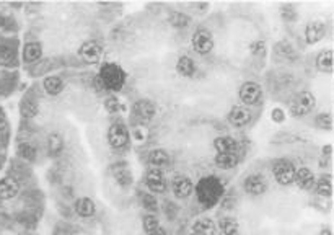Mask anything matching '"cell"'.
<instances>
[{
    "label": "cell",
    "instance_id": "cell-1",
    "mask_svg": "<svg viewBox=\"0 0 334 235\" xmlns=\"http://www.w3.org/2000/svg\"><path fill=\"white\" fill-rule=\"evenodd\" d=\"M196 191V198H197L199 204L204 207V209H212L213 206H217L219 203L224 199L225 194V186L222 183L220 178L213 175L209 176H202L197 185L194 186Z\"/></svg>",
    "mask_w": 334,
    "mask_h": 235
},
{
    "label": "cell",
    "instance_id": "cell-2",
    "mask_svg": "<svg viewBox=\"0 0 334 235\" xmlns=\"http://www.w3.org/2000/svg\"><path fill=\"white\" fill-rule=\"evenodd\" d=\"M127 75L124 72V69L116 62H106L101 65L100 74H98L96 80L100 82V85L108 92H119L126 83Z\"/></svg>",
    "mask_w": 334,
    "mask_h": 235
},
{
    "label": "cell",
    "instance_id": "cell-3",
    "mask_svg": "<svg viewBox=\"0 0 334 235\" xmlns=\"http://www.w3.org/2000/svg\"><path fill=\"white\" fill-rule=\"evenodd\" d=\"M316 106V98L311 92H300L288 103V111L293 118H304L310 114Z\"/></svg>",
    "mask_w": 334,
    "mask_h": 235
},
{
    "label": "cell",
    "instance_id": "cell-4",
    "mask_svg": "<svg viewBox=\"0 0 334 235\" xmlns=\"http://www.w3.org/2000/svg\"><path fill=\"white\" fill-rule=\"evenodd\" d=\"M191 46L199 56H209L215 47V39H213V34L209 30L199 28L196 30V33L191 38Z\"/></svg>",
    "mask_w": 334,
    "mask_h": 235
},
{
    "label": "cell",
    "instance_id": "cell-5",
    "mask_svg": "<svg viewBox=\"0 0 334 235\" xmlns=\"http://www.w3.org/2000/svg\"><path fill=\"white\" fill-rule=\"evenodd\" d=\"M129 129L126 124L122 123H114L109 126L108 129V142L111 145V149L114 150H122L129 145Z\"/></svg>",
    "mask_w": 334,
    "mask_h": 235
},
{
    "label": "cell",
    "instance_id": "cell-6",
    "mask_svg": "<svg viewBox=\"0 0 334 235\" xmlns=\"http://www.w3.org/2000/svg\"><path fill=\"white\" fill-rule=\"evenodd\" d=\"M295 165L287 160V158H280L273 165V175L275 181L280 186H288L293 183V176H295Z\"/></svg>",
    "mask_w": 334,
    "mask_h": 235
},
{
    "label": "cell",
    "instance_id": "cell-7",
    "mask_svg": "<svg viewBox=\"0 0 334 235\" xmlns=\"http://www.w3.org/2000/svg\"><path fill=\"white\" fill-rule=\"evenodd\" d=\"M238 98L246 108L248 106H255L262 98V88L256 82H244L238 90Z\"/></svg>",
    "mask_w": 334,
    "mask_h": 235
},
{
    "label": "cell",
    "instance_id": "cell-8",
    "mask_svg": "<svg viewBox=\"0 0 334 235\" xmlns=\"http://www.w3.org/2000/svg\"><path fill=\"white\" fill-rule=\"evenodd\" d=\"M145 185L149 188V191L152 194H162L167 191V180H165V175L162 172V168H149L145 175Z\"/></svg>",
    "mask_w": 334,
    "mask_h": 235
},
{
    "label": "cell",
    "instance_id": "cell-9",
    "mask_svg": "<svg viewBox=\"0 0 334 235\" xmlns=\"http://www.w3.org/2000/svg\"><path fill=\"white\" fill-rule=\"evenodd\" d=\"M253 119V114L249 111V108L246 106H233L230 110L228 114H227V121L231 127H237V129H242V127H246Z\"/></svg>",
    "mask_w": 334,
    "mask_h": 235
},
{
    "label": "cell",
    "instance_id": "cell-10",
    "mask_svg": "<svg viewBox=\"0 0 334 235\" xmlns=\"http://www.w3.org/2000/svg\"><path fill=\"white\" fill-rule=\"evenodd\" d=\"M243 188L249 196H261L267 191V180L261 173H251L243 180Z\"/></svg>",
    "mask_w": 334,
    "mask_h": 235
},
{
    "label": "cell",
    "instance_id": "cell-11",
    "mask_svg": "<svg viewBox=\"0 0 334 235\" xmlns=\"http://www.w3.org/2000/svg\"><path fill=\"white\" fill-rule=\"evenodd\" d=\"M171 189L178 199H188L194 193V183L189 176L178 175L171 181Z\"/></svg>",
    "mask_w": 334,
    "mask_h": 235
},
{
    "label": "cell",
    "instance_id": "cell-12",
    "mask_svg": "<svg viewBox=\"0 0 334 235\" xmlns=\"http://www.w3.org/2000/svg\"><path fill=\"white\" fill-rule=\"evenodd\" d=\"M326 31H328L326 23H323V21H319V20L310 21V23L305 26V41L308 44L319 43L324 36H326Z\"/></svg>",
    "mask_w": 334,
    "mask_h": 235
},
{
    "label": "cell",
    "instance_id": "cell-13",
    "mask_svg": "<svg viewBox=\"0 0 334 235\" xmlns=\"http://www.w3.org/2000/svg\"><path fill=\"white\" fill-rule=\"evenodd\" d=\"M78 56L87 64H98L101 61V46L96 41H85L80 46Z\"/></svg>",
    "mask_w": 334,
    "mask_h": 235
},
{
    "label": "cell",
    "instance_id": "cell-14",
    "mask_svg": "<svg viewBox=\"0 0 334 235\" xmlns=\"http://www.w3.org/2000/svg\"><path fill=\"white\" fill-rule=\"evenodd\" d=\"M315 181H316V176H315V173L310 170L308 167L295 168L293 183H295L300 189H304V191H310V189H313Z\"/></svg>",
    "mask_w": 334,
    "mask_h": 235
},
{
    "label": "cell",
    "instance_id": "cell-15",
    "mask_svg": "<svg viewBox=\"0 0 334 235\" xmlns=\"http://www.w3.org/2000/svg\"><path fill=\"white\" fill-rule=\"evenodd\" d=\"M132 113L137 119H140L142 123L150 121L155 116V105L150 100L147 98H140L137 100L132 106Z\"/></svg>",
    "mask_w": 334,
    "mask_h": 235
},
{
    "label": "cell",
    "instance_id": "cell-16",
    "mask_svg": "<svg viewBox=\"0 0 334 235\" xmlns=\"http://www.w3.org/2000/svg\"><path fill=\"white\" fill-rule=\"evenodd\" d=\"M213 149L217 154H238L240 144L231 136H219L213 139Z\"/></svg>",
    "mask_w": 334,
    "mask_h": 235
},
{
    "label": "cell",
    "instance_id": "cell-17",
    "mask_svg": "<svg viewBox=\"0 0 334 235\" xmlns=\"http://www.w3.org/2000/svg\"><path fill=\"white\" fill-rule=\"evenodd\" d=\"M111 173H113L116 183H118L121 188H127V186L132 185V172L126 163H118L111 168Z\"/></svg>",
    "mask_w": 334,
    "mask_h": 235
},
{
    "label": "cell",
    "instance_id": "cell-18",
    "mask_svg": "<svg viewBox=\"0 0 334 235\" xmlns=\"http://www.w3.org/2000/svg\"><path fill=\"white\" fill-rule=\"evenodd\" d=\"M20 193V183L13 176H5L0 180V199H13Z\"/></svg>",
    "mask_w": 334,
    "mask_h": 235
},
{
    "label": "cell",
    "instance_id": "cell-19",
    "mask_svg": "<svg viewBox=\"0 0 334 235\" xmlns=\"http://www.w3.org/2000/svg\"><path fill=\"white\" fill-rule=\"evenodd\" d=\"M74 211H75V214H78L80 217H83V219H88V217H93L96 214V204L93 199L83 196L75 201Z\"/></svg>",
    "mask_w": 334,
    "mask_h": 235
},
{
    "label": "cell",
    "instance_id": "cell-20",
    "mask_svg": "<svg viewBox=\"0 0 334 235\" xmlns=\"http://www.w3.org/2000/svg\"><path fill=\"white\" fill-rule=\"evenodd\" d=\"M316 69L323 74H333L334 72L333 49H323L318 56H316Z\"/></svg>",
    "mask_w": 334,
    "mask_h": 235
},
{
    "label": "cell",
    "instance_id": "cell-21",
    "mask_svg": "<svg viewBox=\"0 0 334 235\" xmlns=\"http://www.w3.org/2000/svg\"><path fill=\"white\" fill-rule=\"evenodd\" d=\"M176 72L181 77H193L197 72V65H196V62L189 56H181L176 61Z\"/></svg>",
    "mask_w": 334,
    "mask_h": 235
},
{
    "label": "cell",
    "instance_id": "cell-22",
    "mask_svg": "<svg viewBox=\"0 0 334 235\" xmlns=\"http://www.w3.org/2000/svg\"><path fill=\"white\" fill-rule=\"evenodd\" d=\"M240 160L242 158L238 154H215V158H213L215 165L222 170H231V168L238 167Z\"/></svg>",
    "mask_w": 334,
    "mask_h": 235
},
{
    "label": "cell",
    "instance_id": "cell-23",
    "mask_svg": "<svg viewBox=\"0 0 334 235\" xmlns=\"http://www.w3.org/2000/svg\"><path fill=\"white\" fill-rule=\"evenodd\" d=\"M43 87L47 95L57 96L59 93H62V90H64V80H62L59 75H47L43 80Z\"/></svg>",
    "mask_w": 334,
    "mask_h": 235
},
{
    "label": "cell",
    "instance_id": "cell-24",
    "mask_svg": "<svg viewBox=\"0 0 334 235\" xmlns=\"http://www.w3.org/2000/svg\"><path fill=\"white\" fill-rule=\"evenodd\" d=\"M315 191L316 194L323 198H331L333 196V176L331 175H321L318 180L315 181Z\"/></svg>",
    "mask_w": 334,
    "mask_h": 235
},
{
    "label": "cell",
    "instance_id": "cell-25",
    "mask_svg": "<svg viewBox=\"0 0 334 235\" xmlns=\"http://www.w3.org/2000/svg\"><path fill=\"white\" fill-rule=\"evenodd\" d=\"M43 56V46L36 41H31V43H26L25 47H23V61L25 62H36L41 59Z\"/></svg>",
    "mask_w": 334,
    "mask_h": 235
},
{
    "label": "cell",
    "instance_id": "cell-26",
    "mask_svg": "<svg viewBox=\"0 0 334 235\" xmlns=\"http://www.w3.org/2000/svg\"><path fill=\"white\" fill-rule=\"evenodd\" d=\"M193 232L200 234V235H215L217 227L215 222L209 217H200L193 224Z\"/></svg>",
    "mask_w": 334,
    "mask_h": 235
},
{
    "label": "cell",
    "instance_id": "cell-27",
    "mask_svg": "<svg viewBox=\"0 0 334 235\" xmlns=\"http://www.w3.org/2000/svg\"><path fill=\"white\" fill-rule=\"evenodd\" d=\"M170 155L162 149H155L149 154V165L152 168H163L170 165Z\"/></svg>",
    "mask_w": 334,
    "mask_h": 235
},
{
    "label": "cell",
    "instance_id": "cell-28",
    "mask_svg": "<svg viewBox=\"0 0 334 235\" xmlns=\"http://www.w3.org/2000/svg\"><path fill=\"white\" fill-rule=\"evenodd\" d=\"M219 229L224 235H243L238 220L233 217H222L219 220Z\"/></svg>",
    "mask_w": 334,
    "mask_h": 235
},
{
    "label": "cell",
    "instance_id": "cell-29",
    "mask_svg": "<svg viewBox=\"0 0 334 235\" xmlns=\"http://www.w3.org/2000/svg\"><path fill=\"white\" fill-rule=\"evenodd\" d=\"M20 111L23 118H34L39 113V105L33 96H25L20 103Z\"/></svg>",
    "mask_w": 334,
    "mask_h": 235
},
{
    "label": "cell",
    "instance_id": "cell-30",
    "mask_svg": "<svg viewBox=\"0 0 334 235\" xmlns=\"http://www.w3.org/2000/svg\"><path fill=\"white\" fill-rule=\"evenodd\" d=\"M64 137L59 132H52L47 136V150L51 155H59L64 150Z\"/></svg>",
    "mask_w": 334,
    "mask_h": 235
},
{
    "label": "cell",
    "instance_id": "cell-31",
    "mask_svg": "<svg viewBox=\"0 0 334 235\" xmlns=\"http://www.w3.org/2000/svg\"><path fill=\"white\" fill-rule=\"evenodd\" d=\"M274 51H275V54H277L279 57H282V59H287V61L297 59V52H295V49H293L290 44L286 43V41H280V43L275 44Z\"/></svg>",
    "mask_w": 334,
    "mask_h": 235
},
{
    "label": "cell",
    "instance_id": "cell-32",
    "mask_svg": "<svg viewBox=\"0 0 334 235\" xmlns=\"http://www.w3.org/2000/svg\"><path fill=\"white\" fill-rule=\"evenodd\" d=\"M15 62V46L12 44H0V64L10 65Z\"/></svg>",
    "mask_w": 334,
    "mask_h": 235
},
{
    "label": "cell",
    "instance_id": "cell-33",
    "mask_svg": "<svg viewBox=\"0 0 334 235\" xmlns=\"http://www.w3.org/2000/svg\"><path fill=\"white\" fill-rule=\"evenodd\" d=\"M315 126L319 127V129H323V131H333V126H334L333 114L331 113H319V114H316Z\"/></svg>",
    "mask_w": 334,
    "mask_h": 235
},
{
    "label": "cell",
    "instance_id": "cell-34",
    "mask_svg": "<svg viewBox=\"0 0 334 235\" xmlns=\"http://www.w3.org/2000/svg\"><path fill=\"white\" fill-rule=\"evenodd\" d=\"M140 204L145 207V211H149L150 214H155L158 211V201L152 193H142L140 194Z\"/></svg>",
    "mask_w": 334,
    "mask_h": 235
},
{
    "label": "cell",
    "instance_id": "cell-35",
    "mask_svg": "<svg viewBox=\"0 0 334 235\" xmlns=\"http://www.w3.org/2000/svg\"><path fill=\"white\" fill-rule=\"evenodd\" d=\"M16 152H18V155L23 158V160L33 162L34 158H36V149H34L30 142H20Z\"/></svg>",
    "mask_w": 334,
    "mask_h": 235
},
{
    "label": "cell",
    "instance_id": "cell-36",
    "mask_svg": "<svg viewBox=\"0 0 334 235\" xmlns=\"http://www.w3.org/2000/svg\"><path fill=\"white\" fill-rule=\"evenodd\" d=\"M248 49H249V52H251L253 57H261L262 59V57H266V54H267L266 43L262 41V39H255V41H251L248 46Z\"/></svg>",
    "mask_w": 334,
    "mask_h": 235
},
{
    "label": "cell",
    "instance_id": "cell-37",
    "mask_svg": "<svg viewBox=\"0 0 334 235\" xmlns=\"http://www.w3.org/2000/svg\"><path fill=\"white\" fill-rule=\"evenodd\" d=\"M142 227H144V230L147 234L153 232V230H157L160 227V220L158 217L155 214H147L142 217Z\"/></svg>",
    "mask_w": 334,
    "mask_h": 235
},
{
    "label": "cell",
    "instance_id": "cell-38",
    "mask_svg": "<svg viewBox=\"0 0 334 235\" xmlns=\"http://www.w3.org/2000/svg\"><path fill=\"white\" fill-rule=\"evenodd\" d=\"M170 23L175 28H186L189 25V16L181 12H173L170 15Z\"/></svg>",
    "mask_w": 334,
    "mask_h": 235
},
{
    "label": "cell",
    "instance_id": "cell-39",
    "mask_svg": "<svg viewBox=\"0 0 334 235\" xmlns=\"http://www.w3.org/2000/svg\"><path fill=\"white\" fill-rule=\"evenodd\" d=\"M280 16L286 21H295L297 20V7L286 3V5L280 7Z\"/></svg>",
    "mask_w": 334,
    "mask_h": 235
},
{
    "label": "cell",
    "instance_id": "cell-40",
    "mask_svg": "<svg viewBox=\"0 0 334 235\" xmlns=\"http://www.w3.org/2000/svg\"><path fill=\"white\" fill-rule=\"evenodd\" d=\"M105 110L108 113L114 114L121 110V103H119V100L116 98V96H108V98L105 100Z\"/></svg>",
    "mask_w": 334,
    "mask_h": 235
},
{
    "label": "cell",
    "instance_id": "cell-41",
    "mask_svg": "<svg viewBox=\"0 0 334 235\" xmlns=\"http://www.w3.org/2000/svg\"><path fill=\"white\" fill-rule=\"evenodd\" d=\"M13 26H15V20H13L12 16L0 13V28H3V30H13Z\"/></svg>",
    "mask_w": 334,
    "mask_h": 235
},
{
    "label": "cell",
    "instance_id": "cell-42",
    "mask_svg": "<svg viewBox=\"0 0 334 235\" xmlns=\"http://www.w3.org/2000/svg\"><path fill=\"white\" fill-rule=\"evenodd\" d=\"M271 118H273V121H274V123L280 124V123L286 121V111H284L282 108H274V110H273V113H271Z\"/></svg>",
    "mask_w": 334,
    "mask_h": 235
},
{
    "label": "cell",
    "instance_id": "cell-43",
    "mask_svg": "<svg viewBox=\"0 0 334 235\" xmlns=\"http://www.w3.org/2000/svg\"><path fill=\"white\" fill-rule=\"evenodd\" d=\"M328 154V157H331V154H333V147H331V144H328L326 147H323V155H326Z\"/></svg>",
    "mask_w": 334,
    "mask_h": 235
},
{
    "label": "cell",
    "instance_id": "cell-44",
    "mask_svg": "<svg viewBox=\"0 0 334 235\" xmlns=\"http://www.w3.org/2000/svg\"><path fill=\"white\" fill-rule=\"evenodd\" d=\"M147 235H167V232H165L162 227H158L157 230H153V232H150V234H147Z\"/></svg>",
    "mask_w": 334,
    "mask_h": 235
},
{
    "label": "cell",
    "instance_id": "cell-45",
    "mask_svg": "<svg viewBox=\"0 0 334 235\" xmlns=\"http://www.w3.org/2000/svg\"><path fill=\"white\" fill-rule=\"evenodd\" d=\"M318 235H333V232H331V229H324V230H321V232H319Z\"/></svg>",
    "mask_w": 334,
    "mask_h": 235
},
{
    "label": "cell",
    "instance_id": "cell-46",
    "mask_svg": "<svg viewBox=\"0 0 334 235\" xmlns=\"http://www.w3.org/2000/svg\"><path fill=\"white\" fill-rule=\"evenodd\" d=\"M189 235H200V234H196V232H191Z\"/></svg>",
    "mask_w": 334,
    "mask_h": 235
}]
</instances>
